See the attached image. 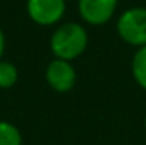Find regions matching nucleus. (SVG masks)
<instances>
[{
    "label": "nucleus",
    "instance_id": "obj_1",
    "mask_svg": "<svg viewBox=\"0 0 146 145\" xmlns=\"http://www.w3.org/2000/svg\"><path fill=\"white\" fill-rule=\"evenodd\" d=\"M89 44V36L81 23L67 22L59 25L50 37V50L56 59L72 61L81 56Z\"/></svg>",
    "mask_w": 146,
    "mask_h": 145
},
{
    "label": "nucleus",
    "instance_id": "obj_2",
    "mask_svg": "<svg viewBox=\"0 0 146 145\" xmlns=\"http://www.w3.org/2000/svg\"><path fill=\"white\" fill-rule=\"evenodd\" d=\"M117 33L126 44L132 47L146 45V8H129L118 17Z\"/></svg>",
    "mask_w": 146,
    "mask_h": 145
},
{
    "label": "nucleus",
    "instance_id": "obj_3",
    "mask_svg": "<svg viewBox=\"0 0 146 145\" xmlns=\"http://www.w3.org/2000/svg\"><path fill=\"white\" fill-rule=\"evenodd\" d=\"M27 13L37 25L50 27L64 17V0H27Z\"/></svg>",
    "mask_w": 146,
    "mask_h": 145
},
{
    "label": "nucleus",
    "instance_id": "obj_4",
    "mask_svg": "<svg viewBox=\"0 0 146 145\" xmlns=\"http://www.w3.org/2000/svg\"><path fill=\"white\" fill-rule=\"evenodd\" d=\"M45 80L53 91L59 94L72 91L76 84V70L70 61L56 59L50 61L45 69Z\"/></svg>",
    "mask_w": 146,
    "mask_h": 145
},
{
    "label": "nucleus",
    "instance_id": "obj_5",
    "mask_svg": "<svg viewBox=\"0 0 146 145\" xmlns=\"http://www.w3.org/2000/svg\"><path fill=\"white\" fill-rule=\"evenodd\" d=\"M118 0H78V11L89 25H104L115 14Z\"/></svg>",
    "mask_w": 146,
    "mask_h": 145
},
{
    "label": "nucleus",
    "instance_id": "obj_6",
    "mask_svg": "<svg viewBox=\"0 0 146 145\" xmlns=\"http://www.w3.org/2000/svg\"><path fill=\"white\" fill-rule=\"evenodd\" d=\"M132 77L137 84L146 91V45L137 48L134 58H132Z\"/></svg>",
    "mask_w": 146,
    "mask_h": 145
},
{
    "label": "nucleus",
    "instance_id": "obj_7",
    "mask_svg": "<svg viewBox=\"0 0 146 145\" xmlns=\"http://www.w3.org/2000/svg\"><path fill=\"white\" fill-rule=\"evenodd\" d=\"M22 133L16 125L0 120V145H22Z\"/></svg>",
    "mask_w": 146,
    "mask_h": 145
},
{
    "label": "nucleus",
    "instance_id": "obj_8",
    "mask_svg": "<svg viewBox=\"0 0 146 145\" xmlns=\"http://www.w3.org/2000/svg\"><path fill=\"white\" fill-rule=\"evenodd\" d=\"M19 72L17 67L9 61L0 59V89H9L17 83Z\"/></svg>",
    "mask_w": 146,
    "mask_h": 145
},
{
    "label": "nucleus",
    "instance_id": "obj_9",
    "mask_svg": "<svg viewBox=\"0 0 146 145\" xmlns=\"http://www.w3.org/2000/svg\"><path fill=\"white\" fill-rule=\"evenodd\" d=\"M3 51H5V34H3L2 28H0V59L3 56Z\"/></svg>",
    "mask_w": 146,
    "mask_h": 145
},
{
    "label": "nucleus",
    "instance_id": "obj_10",
    "mask_svg": "<svg viewBox=\"0 0 146 145\" xmlns=\"http://www.w3.org/2000/svg\"><path fill=\"white\" fill-rule=\"evenodd\" d=\"M64 2H65V3H67V2H68V0H64Z\"/></svg>",
    "mask_w": 146,
    "mask_h": 145
},
{
    "label": "nucleus",
    "instance_id": "obj_11",
    "mask_svg": "<svg viewBox=\"0 0 146 145\" xmlns=\"http://www.w3.org/2000/svg\"><path fill=\"white\" fill-rule=\"evenodd\" d=\"M145 125H146V120H145Z\"/></svg>",
    "mask_w": 146,
    "mask_h": 145
}]
</instances>
